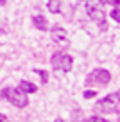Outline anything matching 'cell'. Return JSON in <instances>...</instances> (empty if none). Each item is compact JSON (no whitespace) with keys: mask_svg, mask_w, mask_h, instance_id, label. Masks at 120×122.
Segmentation results:
<instances>
[{"mask_svg":"<svg viewBox=\"0 0 120 122\" xmlns=\"http://www.w3.org/2000/svg\"><path fill=\"white\" fill-rule=\"evenodd\" d=\"M106 2H108V4H113L115 7H116V5L120 7V0H106Z\"/></svg>","mask_w":120,"mask_h":122,"instance_id":"cell-14","label":"cell"},{"mask_svg":"<svg viewBox=\"0 0 120 122\" xmlns=\"http://www.w3.org/2000/svg\"><path fill=\"white\" fill-rule=\"evenodd\" d=\"M0 97L2 99H7L13 106L16 108H25L29 104V99H27V93H23L20 88H4L0 92Z\"/></svg>","mask_w":120,"mask_h":122,"instance_id":"cell-3","label":"cell"},{"mask_svg":"<svg viewBox=\"0 0 120 122\" xmlns=\"http://www.w3.org/2000/svg\"><path fill=\"white\" fill-rule=\"evenodd\" d=\"M86 15L90 20H93L99 25L100 30L108 29V23H106V11H104V4L102 0H86Z\"/></svg>","mask_w":120,"mask_h":122,"instance_id":"cell-1","label":"cell"},{"mask_svg":"<svg viewBox=\"0 0 120 122\" xmlns=\"http://www.w3.org/2000/svg\"><path fill=\"white\" fill-rule=\"evenodd\" d=\"M32 72L40 74V77H41V83H43V84H47V83H49V74H47V70H41V68H34Z\"/></svg>","mask_w":120,"mask_h":122,"instance_id":"cell-10","label":"cell"},{"mask_svg":"<svg viewBox=\"0 0 120 122\" xmlns=\"http://www.w3.org/2000/svg\"><path fill=\"white\" fill-rule=\"evenodd\" d=\"M83 97H84V99H90V97H95V90H86V92L83 93Z\"/></svg>","mask_w":120,"mask_h":122,"instance_id":"cell-13","label":"cell"},{"mask_svg":"<svg viewBox=\"0 0 120 122\" xmlns=\"http://www.w3.org/2000/svg\"><path fill=\"white\" fill-rule=\"evenodd\" d=\"M0 122H9V118L4 117V115H0Z\"/></svg>","mask_w":120,"mask_h":122,"instance_id":"cell-15","label":"cell"},{"mask_svg":"<svg viewBox=\"0 0 120 122\" xmlns=\"http://www.w3.org/2000/svg\"><path fill=\"white\" fill-rule=\"evenodd\" d=\"M54 122H63V118H56V120H54Z\"/></svg>","mask_w":120,"mask_h":122,"instance_id":"cell-16","label":"cell"},{"mask_svg":"<svg viewBox=\"0 0 120 122\" xmlns=\"http://www.w3.org/2000/svg\"><path fill=\"white\" fill-rule=\"evenodd\" d=\"M52 41L57 43V45H65V47L68 45V34L63 27H59V25L52 27Z\"/></svg>","mask_w":120,"mask_h":122,"instance_id":"cell-6","label":"cell"},{"mask_svg":"<svg viewBox=\"0 0 120 122\" xmlns=\"http://www.w3.org/2000/svg\"><path fill=\"white\" fill-rule=\"evenodd\" d=\"M50 65H52V68L57 70V72L68 74L72 70V66H74V59H72V56H68L66 52H56L52 56V59H50Z\"/></svg>","mask_w":120,"mask_h":122,"instance_id":"cell-4","label":"cell"},{"mask_svg":"<svg viewBox=\"0 0 120 122\" xmlns=\"http://www.w3.org/2000/svg\"><path fill=\"white\" fill-rule=\"evenodd\" d=\"M118 120H120V117H118Z\"/></svg>","mask_w":120,"mask_h":122,"instance_id":"cell-17","label":"cell"},{"mask_svg":"<svg viewBox=\"0 0 120 122\" xmlns=\"http://www.w3.org/2000/svg\"><path fill=\"white\" fill-rule=\"evenodd\" d=\"M18 88L23 92V93H36V92H38V86H36V84L30 83V81H25V79L18 83Z\"/></svg>","mask_w":120,"mask_h":122,"instance_id":"cell-8","label":"cell"},{"mask_svg":"<svg viewBox=\"0 0 120 122\" xmlns=\"http://www.w3.org/2000/svg\"><path fill=\"white\" fill-rule=\"evenodd\" d=\"M88 122H108V120H106L104 117H99V115H93V117H91Z\"/></svg>","mask_w":120,"mask_h":122,"instance_id":"cell-12","label":"cell"},{"mask_svg":"<svg viewBox=\"0 0 120 122\" xmlns=\"http://www.w3.org/2000/svg\"><path fill=\"white\" fill-rule=\"evenodd\" d=\"M109 16H111L115 22H118V23H120V7H113V11L109 13Z\"/></svg>","mask_w":120,"mask_h":122,"instance_id":"cell-11","label":"cell"},{"mask_svg":"<svg viewBox=\"0 0 120 122\" xmlns=\"http://www.w3.org/2000/svg\"><path fill=\"white\" fill-rule=\"evenodd\" d=\"M32 23H34V27L40 29V30H47L49 29V22H47V18L43 15H34L32 16Z\"/></svg>","mask_w":120,"mask_h":122,"instance_id":"cell-7","label":"cell"},{"mask_svg":"<svg viewBox=\"0 0 120 122\" xmlns=\"http://www.w3.org/2000/svg\"><path fill=\"white\" fill-rule=\"evenodd\" d=\"M109 81H111V74L108 72V70L104 68H95L91 74H88L86 77V84L90 86V84H95V86H106V84H109Z\"/></svg>","mask_w":120,"mask_h":122,"instance_id":"cell-5","label":"cell"},{"mask_svg":"<svg viewBox=\"0 0 120 122\" xmlns=\"http://www.w3.org/2000/svg\"><path fill=\"white\" fill-rule=\"evenodd\" d=\"M120 106V92H113V93H108L104 99L97 101V104L93 106L95 113H116Z\"/></svg>","mask_w":120,"mask_h":122,"instance_id":"cell-2","label":"cell"},{"mask_svg":"<svg viewBox=\"0 0 120 122\" xmlns=\"http://www.w3.org/2000/svg\"><path fill=\"white\" fill-rule=\"evenodd\" d=\"M47 9L50 13H54V15H57L61 11V0H49L47 2Z\"/></svg>","mask_w":120,"mask_h":122,"instance_id":"cell-9","label":"cell"}]
</instances>
